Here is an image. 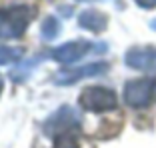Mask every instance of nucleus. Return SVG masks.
Wrapping results in <instances>:
<instances>
[{
    "instance_id": "obj_4",
    "label": "nucleus",
    "mask_w": 156,
    "mask_h": 148,
    "mask_svg": "<svg viewBox=\"0 0 156 148\" xmlns=\"http://www.w3.org/2000/svg\"><path fill=\"white\" fill-rule=\"evenodd\" d=\"M78 126H80V120L74 114V110L68 106H62L56 114H52V118L46 122L44 128L48 134L60 136V134H72V130H76Z\"/></svg>"
},
{
    "instance_id": "obj_14",
    "label": "nucleus",
    "mask_w": 156,
    "mask_h": 148,
    "mask_svg": "<svg viewBox=\"0 0 156 148\" xmlns=\"http://www.w3.org/2000/svg\"><path fill=\"white\" fill-rule=\"evenodd\" d=\"M2 86H4V82H2V78H0V92H2Z\"/></svg>"
},
{
    "instance_id": "obj_2",
    "label": "nucleus",
    "mask_w": 156,
    "mask_h": 148,
    "mask_svg": "<svg viewBox=\"0 0 156 148\" xmlns=\"http://www.w3.org/2000/svg\"><path fill=\"white\" fill-rule=\"evenodd\" d=\"M80 104H82L84 110H90V112H108L116 108L118 100H116V94L110 88L88 86L80 94Z\"/></svg>"
},
{
    "instance_id": "obj_8",
    "label": "nucleus",
    "mask_w": 156,
    "mask_h": 148,
    "mask_svg": "<svg viewBox=\"0 0 156 148\" xmlns=\"http://www.w3.org/2000/svg\"><path fill=\"white\" fill-rule=\"evenodd\" d=\"M78 24L90 32H102L108 24V18H106V14L98 12V10H84L78 18Z\"/></svg>"
},
{
    "instance_id": "obj_7",
    "label": "nucleus",
    "mask_w": 156,
    "mask_h": 148,
    "mask_svg": "<svg viewBox=\"0 0 156 148\" xmlns=\"http://www.w3.org/2000/svg\"><path fill=\"white\" fill-rule=\"evenodd\" d=\"M108 68V64L104 62H94V64H86L80 66V68H68V70H60L54 76L56 84H74L76 80L84 78V76H96V74H102Z\"/></svg>"
},
{
    "instance_id": "obj_5",
    "label": "nucleus",
    "mask_w": 156,
    "mask_h": 148,
    "mask_svg": "<svg viewBox=\"0 0 156 148\" xmlns=\"http://www.w3.org/2000/svg\"><path fill=\"white\" fill-rule=\"evenodd\" d=\"M92 48H94V44L88 42V40L66 42V44H62V46L52 50V58H54L56 62H62V64L70 66V64H74V62H78L80 58H84Z\"/></svg>"
},
{
    "instance_id": "obj_1",
    "label": "nucleus",
    "mask_w": 156,
    "mask_h": 148,
    "mask_svg": "<svg viewBox=\"0 0 156 148\" xmlns=\"http://www.w3.org/2000/svg\"><path fill=\"white\" fill-rule=\"evenodd\" d=\"M34 16V8L26 4H16L0 12V38H18L24 34L30 20Z\"/></svg>"
},
{
    "instance_id": "obj_9",
    "label": "nucleus",
    "mask_w": 156,
    "mask_h": 148,
    "mask_svg": "<svg viewBox=\"0 0 156 148\" xmlns=\"http://www.w3.org/2000/svg\"><path fill=\"white\" fill-rule=\"evenodd\" d=\"M58 32H60V22H58V18H56V16H48V18L42 22V26H40L42 38H44V40H50V38L58 36Z\"/></svg>"
},
{
    "instance_id": "obj_3",
    "label": "nucleus",
    "mask_w": 156,
    "mask_h": 148,
    "mask_svg": "<svg viewBox=\"0 0 156 148\" xmlns=\"http://www.w3.org/2000/svg\"><path fill=\"white\" fill-rule=\"evenodd\" d=\"M156 98V80L142 78V80H130L124 86V100L132 108H146Z\"/></svg>"
},
{
    "instance_id": "obj_13",
    "label": "nucleus",
    "mask_w": 156,
    "mask_h": 148,
    "mask_svg": "<svg viewBox=\"0 0 156 148\" xmlns=\"http://www.w3.org/2000/svg\"><path fill=\"white\" fill-rule=\"evenodd\" d=\"M150 26H152V28H154V30H156V20H152V24H150Z\"/></svg>"
},
{
    "instance_id": "obj_10",
    "label": "nucleus",
    "mask_w": 156,
    "mask_h": 148,
    "mask_svg": "<svg viewBox=\"0 0 156 148\" xmlns=\"http://www.w3.org/2000/svg\"><path fill=\"white\" fill-rule=\"evenodd\" d=\"M22 52L18 48H8V46H2L0 44V66L2 64H12V62L20 60Z\"/></svg>"
},
{
    "instance_id": "obj_12",
    "label": "nucleus",
    "mask_w": 156,
    "mask_h": 148,
    "mask_svg": "<svg viewBox=\"0 0 156 148\" xmlns=\"http://www.w3.org/2000/svg\"><path fill=\"white\" fill-rule=\"evenodd\" d=\"M140 8H154L156 6V0H134Z\"/></svg>"
},
{
    "instance_id": "obj_11",
    "label": "nucleus",
    "mask_w": 156,
    "mask_h": 148,
    "mask_svg": "<svg viewBox=\"0 0 156 148\" xmlns=\"http://www.w3.org/2000/svg\"><path fill=\"white\" fill-rule=\"evenodd\" d=\"M54 148H78V140L72 134H60L56 136Z\"/></svg>"
},
{
    "instance_id": "obj_6",
    "label": "nucleus",
    "mask_w": 156,
    "mask_h": 148,
    "mask_svg": "<svg viewBox=\"0 0 156 148\" xmlns=\"http://www.w3.org/2000/svg\"><path fill=\"white\" fill-rule=\"evenodd\" d=\"M124 62L134 70L156 72V48H132L126 52Z\"/></svg>"
}]
</instances>
